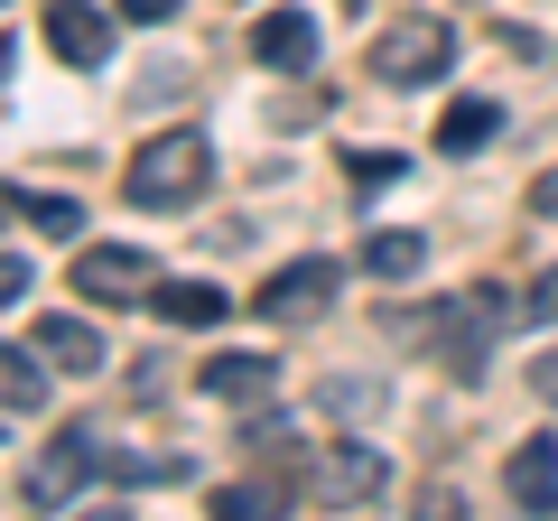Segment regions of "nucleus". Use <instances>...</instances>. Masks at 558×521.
Returning <instances> with one entry per match:
<instances>
[{
	"instance_id": "18",
	"label": "nucleus",
	"mask_w": 558,
	"mask_h": 521,
	"mask_svg": "<svg viewBox=\"0 0 558 521\" xmlns=\"http://www.w3.org/2000/svg\"><path fill=\"white\" fill-rule=\"evenodd\" d=\"M20 215L38 223V233H57V242H75V223H84V205H75V196H57V186H38V196H20Z\"/></svg>"
},
{
	"instance_id": "26",
	"label": "nucleus",
	"mask_w": 558,
	"mask_h": 521,
	"mask_svg": "<svg viewBox=\"0 0 558 521\" xmlns=\"http://www.w3.org/2000/svg\"><path fill=\"white\" fill-rule=\"evenodd\" d=\"M531 391H539V401H549V410H558V344H549V354H539V363H531Z\"/></svg>"
},
{
	"instance_id": "7",
	"label": "nucleus",
	"mask_w": 558,
	"mask_h": 521,
	"mask_svg": "<svg viewBox=\"0 0 558 521\" xmlns=\"http://www.w3.org/2000/svg\"><path fill=\"white\" fill-rule=\"evenodd\" d=\"M102 457H112L102 438H47V457L28 465V502H38V512H65V502L102 475Z\"/></svg>"
},
{
	"instance_id": "24",
	"label": "nucleus",
	"mask_w": 558,
	"mask_h": 521,
	"mask_svg": "<svg viewBox=\"0 0 558 521\" xmlns=\"http://www.w3.org/2000/svg\"><path fill=\"white\" fill-rule=\"evenodd\" d=\"M121 20H140V28H168V20H178V0H121Z\"/></svg>"
},
{
	"instance_id": "10",
	"label": "nucleus",
	"mask_w": 558,
	"mask_h": 521,
	"mask_svg": "<svg viewBox=\"0 0 558 521\" xmlns=\"http://www.w3.org/2000/svg\"><path fill=\"white\" fill-rule=\"evenodd\" d=\"M47 47L65 65H102L112 57V20H102L94 0H47Z\"/></svg>"
},
{
	"instance_id": "21",
	"label": "nucleus",
	"mask_w": 558,
	"mask_h": 521,
	"mask_svg": "<svg viewBox=\"0 0 558 521\" xmlns=\"http://www.w3.org/2000/svg\"><path fill=\"white\" fill-rule=\"evenodd\" d=\"M410 521H465V494H457V484H418V512Z\"/></svg>"
},
{
	"instance_id": "8",
	"label": "nucleus",
	"mask_w": 558,
	"mask_h": 521,
	"mask_svg": "<svg viewBox=\"0 0 558 521\" xmlns=\"http://www.w3.org/2000/svg\"><path fill=\"white\" fill-rule=\"evenodd\" d=\"M196 391H205V401H223V410H270L279 363H270V354H215V363L196 373Z\"/></svg>"
},
{
	"instance_id": "5",
	"label": "nucleus",
	"mask_w": 558,
	"mask_h": 521,
	"mask_svg": "<svg viewBox=\"0 0 558 521\" xmlns=\"http://www.w3.org/2000/svg\"><path fill=\"white\" fill-rule=\"evenodd\" d=\"M336 280H344L336 260H326V252H307V260H289V270H270V289H260L252 307H260L270 326H317L326 307H336Z\"/></svg>"
},
{
	"instance_id": "15",
	"label": "nucleus",
	"mask_w": 558,
	"mask_h": 521,
	"mask_svg": "<svg viewBox=\"0 0 558 521\" xmlns=\"http://www.w3.org/2000/svg\"><path fill=\"white\" fill-rule=\"evenodd\" d=\"M494 131H502V102H494V94H465V102H447V121H438V149H457V159H465V149H484Z\"/></svg>"
},
{
	"instance_id": "3",
	"label": "nucleus",
	"mask_w": 558,
	"mask_h": 521,
	"mask_svg": "<svg viewBox=\"0 0 558 521\" xmlns=\"http://www.w3.org/2000/svg\"><path fill=\"white\" fill-rule=\"evenodd\" d=\"M447 65H457V28L428 20V10H418V20H391V28L373 38V75L391 84V94H418V84H438Z\"/></svg>"
},
{
	"instance_id": "2",
	"label": "nucleus",
	"mask_w": 558,
	"mask_h": 521,
	"mask_svg": "<svg viewBox=\"0 0 558 521\" xmlns=\"http://www.w3.org/2000/svg\"><path fill=\"white\" fill-rule=\"evenodd\" d=\"M205 178H215V141H205L196 121L159 131V141H140V159L121 168L131 205H149V215H178V205H196V196H205Z\"/></svg>"
},
{
	"instance_id": "13",
	"label": "nucleus",
	"mask_w": 558,
	"mask_h": 521,
	"mask_svg": "<svg viewBox=\"0 0 558 521\" xmlns=\"http://www.w3.org/2000/svg\"><path fill=\"white\" fill-rule=\"evenodd\" d=\"M47 363L38 354H20V344H0V420H28V410H47Z\"/></svg>"
},
{
	"instance_id": "19",
	"label": "nucleus",
	"mask_w": 558,
	"mask_h": 521,
	"mask_svg": "<svg viewBox=\"0 0 558 521\" xmlns=\"http://www.w3.org/2000/svg\"><path fill=\"white\" fill-rule=\"evenodd\" d=\"M102 475H112V484H168V475H178V457H140V447H112V457H102Z\"/></svg>"
},
{
	"instance_id": "16",
	"label": "nucleus",
	"mask_w": 558,
	"mask_h": 521,
	"mask_svg": "<svg viewBox=\"0 0 558 521\" xmlns=\"http://www.w3.org/2000/svg\"><path fill=\"white\" fill-rule=\"evenodd\" d=\"M363 270H373V280H418V270H428V242L418 233H373L363 242Z\"/></svg>"
},
{
	"instance_id": "22",
	"label": "nucleus",
	"mask_w": 558,
	"mask_h": 521,
	"mask_svg": "<svg viewBox=\"0 0 558 521\" xmlns=\"http://www.w3.org/2000/svg\"><path fill=\"white\" fill-rule=\"evenodd\" d=\"M28 289H38V280H28V260H20V252H0V307H20Z\"/></svg>"
},
{
	"instance_id": "28",
	"label": "nucleus",
	"mask_w": 558,
	"mask_h": 521,
	"mask_svg": "<svg viewBox=\"0 0 558 521\" xmlns=\"http://www.w3.org/2000/svg\"><path fill=\"white\" fill-rule=\"evenodd\" d=\"M75 521H131V512H102V502H94V512H75Z\"/></svg>"
},
{
	"instance_id": "9",
	"label": "nucleus",
	"mask_w": 558,
	"mask_h": 521,
	"mask_svg": "<svg viewBox=\"0 0 558 521\" xmlns=\"http://www.w3.org/2000/svg\"><path fill=\"white\" fill-rule=\"evenodd\" d=\"M502 494H512L531 521H549L558 512V438H521L512 465H502Z\"/></svg>"
},
{
	"instance_id": "20",
	"label": "nucleus",
	"mask_w": 558,
	"mask_h": 521,
	"mask_svg": "<svg viewBox=\"0 0 558 521\" xmlns=\"http://www.w3.org/2000/svg\"><path fill=\"white\" fill-rule=\"evenodd\" d=\"M521 326H558V270H539V280L521 289Z\"/></svg>"
},
{
	"instance_id": "6",
	"label": "nucleus",
	"mask_w": 558,
	"mask_h": 521,
	"mask_svg": "<svg viewBox=\"0 0 558 521\" xmlns=\"http://www.w3.org/2000/svg\"><path fill=\"white\" fill-rule=\"evenodd\" d=\"M75 299H94V307H131V299H149V252H131V242H84L75 252Z\"/></svg>"
},
{
	"instance_id": "1",
	"label": "nucleus",
	"mask_w": 558,
	"mask_h": 521,
	"mask_svg": "<svg viewBox=\"0 0 558 521\" xmlns=\"http://www.w3.org/2000/svg\"><path fill=\"white\" fill-rule=\"evenodd\" d=\"M512 317H521V299L502 280H484V289H465V299L428 307V317H391V336H428V354H438L457 381H484L494 373V336Z\"/></svg>"
},
{
	"instance_id": "29",
	"label": "nucleus",
	"mask_w": 558,
	"mask_h": 521,
	"mask_svg": "<svg viewBox=\"0 0 558 521\" xmlns=\"http://www.w3.org/2000/svg\"><path fill=\"white\" fill-rule=\"evenodd\" d=\"M0 65H10V28H0Z\"/></svg>"
},
{
	"instance_id": "12",
	"label": "nucleus",
	"mask_w": 558,
	"mask_h": 521,
	"mask_svg": "<svg viewBox=\"0 0 558 521\" xmlns=\"http://www.w3.org/2000/svg\"><path fill=\"white\" fill-rule=\"evenodd\" d=\"M252 57H260V65H279V75L317 65V20H307V10H270V20L252 28Z\"/></svg>"
},
{
	"instance_id": "23",
	"label": "nucleus",
	"mask_w": 558,
	"mask_h": 521,
	"mask_svg": "<svg viewBox=\"0 0 558 521\" xmlns=\"http://www.w3.org/2000/svg\"><path fill=\"white\" fill-rule=\"evenodd\" d=\"M521 205H531L539 223H558V168H539V178H531V196H521Z\"/></svg>"
},
{
	"instance_id": "25",
	"label": "nucleus",
	"mask_w": 558,
	"mask_h": 521,
	"mask_svg": "<svg viewBox=\"0 0 558 521\" xmlns=\"http://www.w3.org/2000/svg\"><path fill=\"white\" fill-rule=\"evenodd\" d=\"M326 401H336V410H373L381 391H373V381H326Z\"/></svg>"
},
{
	"instance_id": "4",
	"label": "nucleus",
	"mask_w": 558,
	"mask_h": 521,
	"mask_svg": "<svg viewBox=\"0 0 558 521\" xmlns=\"http://www.w3.org/2000/svg\"><path fill=\"white\" fill-rule=\"evenodd\" d=\"M307 494L336 502V512H363V502L391 494V457H381L373 438H326L317 457H307Z\"/></svg>"
},
{
	"instance_id": "27",
	"label": "nucleus",
	"mask_w": 558,
	"mask_h": 521,
	"mask_svg": "<svg viewBox=\"0 0 558 521\" xmlns=\"http://www.w3.org/2000/svg\"><path fill=\"white\" fill-rule=\"evenodd\" d=\"M10 215H20V186H0V223H10Z\"/></svg>"
},
{
	"instance_id": "11",
	"label": "nucleus",
	"mask_w": 558,
	"mask_h": 521,
	"mask_svg": "<svg viewBox=\"0 0 558 521\" xmlns=\"http://www.w3.org/2000/svg\"><path fill=\"white\" fill-rule=\"evenodd\" d=\"M38 354L57 373H102V326L75 317V307H57V317H38Z\"/></svg>"
},
{
	"instance_id": "14",
	"label": "nucleus",
	"mask_w": 558,
	"mask_h": 521,
	"mask_svg": "<svg viewBox=\"0 0 558 521\" xmlns=\"http://www.w3.org/2000/svg\"><path fill=\"white\" fill-rule=\"evenodd\" d=\"M149 307H159L168 326H223V307H233V299H223L215 280H159V289H149Z\"/></svg>"
},
{
	"instance_id": "17",
	"label": "nucleus",
	"mask_w": 558,
	"mask_h": 521,
	"mask_svg": "<svg viewBox=\"0 0 558 521\" xmlns=\"http://www.w3.org/2000/svg\"><path fill=\"white\" fill-rule=\"evenodd\" d=\"M289 512V484H223L215 494V521H279Z\"/></svg>"
}]
</instances>
